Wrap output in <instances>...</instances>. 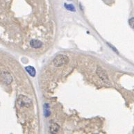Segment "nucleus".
Returning a JSON list of instances; mask_svg holds the SVG:
<instances>
[{
	"mask_svg": "<svg viewBox=\"0 0 134 134\" xmlns=\"http://www.w3.org/2000/svg\"><path fill=\"white\" fill-rule=\"evenodd\" d=\"M96 73H97L98 76L101 78V80L103 81V82L108 83L109 81L107 73L106 72L105 70H103L102 68H101V67H97V70H96Z\"/></svg>",
	"mask_w": 134,
	"mask_h": 134,
	"instance_id": "3",
	"label": "nucleus"
},
{
	"mask_svg": "<svg viewBox=\"0 0 134 134\" xmlns=\"http://www.w3.org/2000/svg\"><path fill=\"white\" fill-rule=\"evenodd\" d=\"M129 24L131 27H132L133 29H134V17L131 18L130 20H129Z\"/></svg>",
	"mask_w": 134,
	"mask_h": 134,
	"instance_id": "8",
	"label": "nucleus"
},
{
	"mask_svg": "<svg viewBox=\"0 0 134 134\" xmlns=\"http://www.w3.org/2000/svg\"><path fill=\"white\" fill-rule=\"evenodd\" d=\"M65 7L66 9H68V10H70V11H75V10H76L75 7H74L72 4H65Z\"/></svg>",
	"mask_w": 134,
	"mask_h": 134,
	"instance_id": "7",
	"label": "nucleus"
},
{
	"mask_svg": "<svg viewBox=\"0 0 134 134\" xmlns=\"http://www.w3.org/2000/svg\"><path fill=\"white\" fill-rule=\"evenodd\" d=\"M17 103L22 107H30L32 105V101L29 97L20 95L17 99Z\"/></svg>",
	"mask_w": 134,
	"mask_h": 134,
	"instance_id": "2",
	"label": "nucleus"
},
{
	"mask_svg": "<svg viewBox=\"0 0 134 134\" xmlns=\"http://www.w3.org/2000/svg\"><path fill=\"white\" fill-rule=\"evenodd\" d=\"M25 70H27V72L29 73L31 76H35V68L32 66H27L25 68Z\"/></svg>",
	"mask_w": 134,
	"mask_h": 134,
	"instance_id": "5",
	"label": "nucleus"
},
{
	"mask_svg": "<svg viewBox=\"0 0 134 134\" xmlns=\"http://www.w3.org/2000/svg\"><path fill=\"white\" fill-rule=\"evenodd\" d=\"M59 130V126L57 124H52L50 126V131L52 133H56Z\"/></svg>",
	"mask_w": 134,
	"mask_h": 134,
	"instance_id": "6",
	"label": "nucleus"
},
{
	"mask_svg": "<svg viewBox=\"0 0 134 134\" xmlns=\"http://www.w3.org/2000/svg\"><path fill=\"white\" fill-rule=\"evenodd\" d=\"M68 62H69V58L68 56L63 54H59L56 56L53 60V64L56 67L63 66L64 65H66Z\"/></svg>",
	"mask_w": 134,
	"mask_h": 134,
	"instance_id": "1",
	"label": "nucleus"
},
{
	"mask_svg": "<svg viewBox=\"0 0 134 134\" xmlns=\"http://www.w3.org/2000/svg\"><path fill=\"white\" fill-rule=\"evenodd\" d=\"M30 45H31V47L38 49V48L41 47L42 45V42L40 40H31V42H30Z\"/></svg>",
	"mask_w": 134,
	"mask_h": 134,
	"instance_id": "4",
	"label": "nucleus"
}]
</instances>
